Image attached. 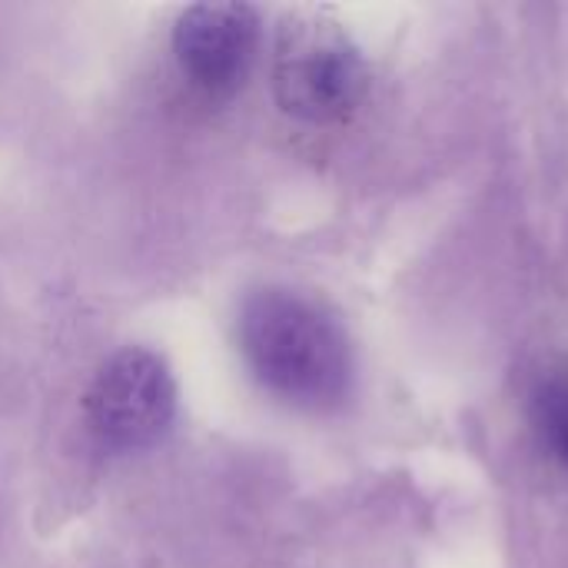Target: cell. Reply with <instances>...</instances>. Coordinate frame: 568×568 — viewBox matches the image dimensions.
Returning a JSON list of instances; mask_svg holds the SVG:
<instances>
[{
	"mask_svg": "<svg viewBox=\"0 0 568 568\" xmlns=\"http://www.w3.org/2000/svg\"><path fill=\"white\" fill-rule=\"evenodd\" d=\"M240 349L260 386L300 409H333L349 393L353 356L339 323L293 290L246 296Z\"/></svg>",
	"mask_w": 568,
	"mask_h": 568,
	"instance_id": "obj_1",
	"label": "cell"
},
{
	"mask_svg": "<svg viewBox=\"0 0 568 568\" xmlns=\"http://www.w3.org/2000/svg\"><path fill=\"white\" fill-rule=\"evenodd\" d=\"M366 63L349 33L323 13H290L276 33V103L306 123H336L366 97Z\"/></svg>",
	"mask_w": 568,
	"mask_h": 568,
	"instance_id": "obj_2",
	"label": "cell"
},
{
	"mask_svg": "<svg viewBox=\"0 0 568 568\" xmlns=\"http://www.w3.org/2000/svg\"><path fill=\"white\" fill-rule=\"evenodd\" d=\"M83 419L110 453L156 446L176 419V383L166 363L140 346L113 353L83 396Z\"/></svg>",
	"mask_w": 568,
	"mask_h": 568,
	"instance_id": "obj_3",
	"label": "cell"
},
{
	"mask_svg": "<svg viewBox=\"0 0 568 568\" xmlns=\"http://www.w3.org/2000/svg\"><path fill=\"white\" fill-rule=\"evenodd\" d=\"M260 17L250 3H193L173 27L183 77L206 97H233L256 57Z\"/></svg>",
	"mask_w": 568,
	"mask_h": 568,
	"instance_id": "obj_4",
	"label": "cell"
},
{
	"mask_svg": "<svg viewBox=\"0 0 568 568\" xmlns=\"http://www.w3.org/2000/svg\"><path fill=\"white\" fill-rule=\"evenodd\" d=\"M536 426L546 443L566 449L568 439V376H549L536 393Z\"/></svg>",
	"mask_w": 568,
	"mask_h": 568,
	"instance_id": "obj_5",
	"label": "cell"
},
{
	"mask_svg": "<svg viewBox=\"0 0 568 568\" xmlns=\"http://www.w3.org/2000/svg\"><path fill=\"white\" fill-rule=\"evenodd\" d=\"M562 453H566V459H568V439H566V449H562Z\"/></svg>",
	"mask_w": 568,
	"mask_h": 568,
	"instance_id": "obj_6",
	"label": "cell"
}]
</instances>
